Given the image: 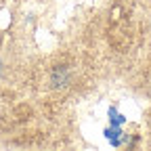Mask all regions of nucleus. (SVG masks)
Masks as SVG:
<instances>
[{"label": "nucleus", "instance_id": "obj_4", "mask_svg": "<svg viewBox=\"0 0 151 151\" xmlns=\"http://www.w3.org/2000/svg\"><path fill=\"white\" fill-rule=\"evenodd\" d=\"M143 2H145V4H149V6H151V0H143Z\"/></svg>", "mask_w": 151, "mask_h": 151}, {"label": "nucleus", "instance_id": "obj_1", "mask_svg": "<svg viewBox=\"0 0 151 151\" xmlns=\"http://www.w3.org/2000/svg\"><path fill=\"white\" fill-rule=\"evenodd\" d=\"M29 59L19 57V50H13V44L6 40V34L0 29V101H4L13 90H17Z\"/></svg>", "mask_w": 151, "mask_h": 151}, {"label": "nucleus", "instance_id": "obj_2", "mask_svg": "<svg viewBox=\"0 0 151 151\" xmlns=\"http://www.w3.org/2000/svg\"><path fill=\"white\" fill-rule=\"evenodd\" d=\"M145 124H147V139H149V145H151V109H149V113H147Z\"/></svg>", "mask_w": 151, "mask_h": 151}, {"label": "nucleus", "instance_id": "obj_3", "mask_svg": "<svg viewBox=\"0 0 151 151\" xmlns=\"http://www.w3.org/2000/svg\"><path fill=\"white\" fill-rule=\"evenodd\" d=\"M23 2H44V0H23Z\"/></svg>", "mask_w": 151, "mask_h": 151}]
</instances>
